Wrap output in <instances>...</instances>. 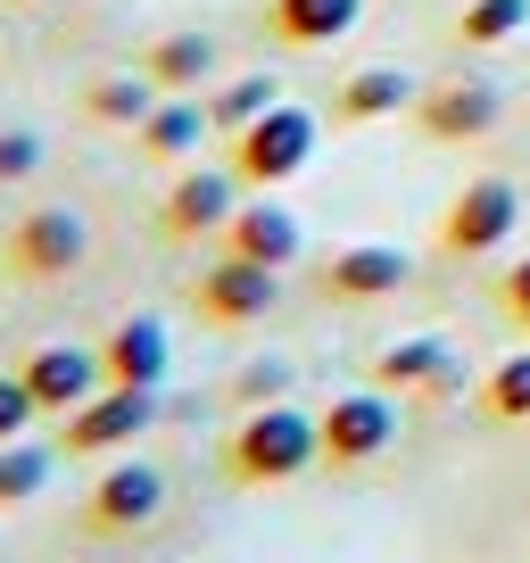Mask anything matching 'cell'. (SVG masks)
Returning <instances> with one entry per match:
<instances>
[{
  "mask_svg": "<svg viewBox=\"0 0 530 563\" xmlns=\"http://www.w3.org/2000/svg\"><path fill=\"white\" fill-rule=\"evenodd\" d=\"M166 365H175V349H166L158 316H124L117 332L100 340V373L124 382V389H166Z\"/></svg>",
  "mask_w": 530,
  "mask_h": 563,
  "instance_id": "9a60e30c",
  "label": "cell"
},
{
  "mask_svg": "<svg viewBox=\"0 0 530 563\" xmlns=\"http://www.w3.org/2000/svg\"><path fill=\"white\" fill-rule=\"evenodd\" d=\"M283 389H290V365H274V356H265V365H249L241 382H232V398H241V406H274Z\"/></svg>",
  "mask_w": 530,
  "mask_h": 563,
  "instance_id": "83f0119b",
  "label": "cell"
},
{
  "mask_svg": "<svg viewBox=\"0 0 530 563\" xmlns=\"http://www.w3.org/2000/svg\"><path fill=\"white\" fill-rule=\"evenodd\" d=\"M323 464V431L316 415H299V406H249L241 422L224 431V481L232 489H283V481L316 473Z\"/></svg>",
  "mask_w": 530,
  "mask_h": 563,
  "instance_id": "6da1fadb",
  "label": "cell"
},
{
  "mask_svg": "<svg viewBox=\"0 0 530 563\" xmlns=\"http://www.w3.org/2000/svg\"><path fill=\"white\" fill-rule=\"evenodd\" d=\"M473 406H481V422H530V349L497 356V365L481 373Z\"/></svg>",
  "mask_w": 530,
  "mask_h": 563,
  "instance_id": "ffe728a7",
  "label": "cell"
},
{
  "mask_svg": "<svg viewBox=\"0 0 530 563\" xmlns=\"http://www.w3.org/2000/svg\"><path fill=\"white\" fill-rule=\"evenodd\" d=\"M307 158H316V117L290 108V100H274L257 124L232 133V175H241L249 191H274V183L307 175Z\"/></svg>",
  "mask_w": 530,
  "mask_h": 563,
  "instance_id": "3957f363",
  "label": "cell"
},
{
  "mask_svg": "<svg viewBox=\"0 0 530 563\" xmlns=\"http://www.w3.org/2000/svg\"><path fill=\"white\" fill-rule=\"evenodd\" d=\"M199 316L216 323V332H241V323H265L274 316V299H283V274L274 265H249V257H216L208 274L191 282Z\"/></svg>",
  "mask_w": 530,
  "mask_h": 563,
  "instance_id": "ba28073f",
  "label": "cell"
},
{
  "mask_svg": "<svg viewBox=\"0 0 530 563\" xmlns=\"http://www.w3.org/2000/svg\"><path fill=\"white\" fill-rule=\"evenodd\" d=\"M373 389H423V398H456L464 389V365L448 356V340L415 332V340H389L373 356Z\"/></svg>",
  "mask_w": 530,
  "mask_h": 563,
  "instance_id": "5bb4252c",
  "label": "cell"
},
{
  "mask_svg": "<svg viewBox=\"0 0 530 563\" xmlns=\"http://www.w3.org/2000/svg\"><path fill=\"white\" fill-rule=\"evenodd\" d=\"M158 100H166V91L150 84V75H100V84L84 91V108H91V117H100V124H124V133H133V124H142Z\"/></svg>",
  "mask_w": 530,
  "mask_h": 563,
  "instance_id": "44dd1931",
  "label": "cell"
},
{
  "mask_svg": "<svg viewBox=\"0 0 530 563\" xmlns=\"http://www.w3.org/2000/svg\"><path fill=\"white\" fill-rule=\"evenodd\" d=\"M18 373H25V389H34V406H42V415H75V406H84L91 389H108L100 349H75V340H51V349H34Z\"/></svg>",
  "mask_w": 530,
  "mask_h": 563,
  "instance_id": "8fae6325",
  "label": "cell"
},
{
  "mask_svg": "<svg viewBox=\"0 0 530 563\" xmlns=\"http://www.w3.org/2000/svg\"><path fill=\"white\" fill-rule=\"evenodd\" d=\"M142 75L158 91H199L216 75V42L208 34H158V42H150V58H142Z\"/></svg>",
  "mask_w": 530,
  "mask_h": 563,
  "instance_id": "d6986e66",
  "label": "cell"
},
{
  "mask_svg": "<svg viewBox=\"0 0 530 563\" xmlns=\"http://www.w3.org/2000/svg\"><path fill=\"white\" fill-rule=\"evenodd\" d=\"M208 133H216V124H208V100H191V91H166V100L133 124V141H142L150 158H191Z\"/></svg>",
  "mask_w": 530,
  "mask_h": 563,
  "instance_id": "ac0fdd59",
  "label": "cell"
},
{
  "mask_svg": "<svg viewBox=\"0 0 530 563\" xmlns=\"http://www.w3.org/2000/svg\"><path fill=\"white\" fill-rule=\"evenodd\" d=\"M232 166L224 175H216V166H191V175H175V191H166V208H158V232L166 241H208V232H224L232 224V208H241V199H232Z\"/></svg>",
  "mask_w": 530,
  "mask_h": 563,
  "instance_id": "30bf717a",
  "label": "cell"
},
{
  "mask_svg": "<svg viewBox=\"0 0 530 563\" xmlns=\"http://www.w3.org/2000/svg\"><path fill=\"white\" fill-rule=\"evenodd\" d=\"M34 175H42V133L9 124V133H0V183H34Z\"/></svg>",
  "mask_w": 530,
  "mask_h": 563,
  "instance_id": "d4e9b609",
  "label": "cell"
},
{
  "mask_svg": "<svg viewBox=\"0 0 530 563\" xmlns=\"http://www.w3.org/2000/svg\"><path fill=\"white\" fill-rule=\"evenodd\" d=\"M356 18H365V0H265V25L290 51H332L340 34H356Z\"/></svg>",
  "mask_w": 530,
  "mask_h": 563,
  "instance_id": "2e32d148",
  "label": "cell"
},
{
  "mask_svg": "<svg viewBox=\"0 0 530 563\" xmlns=\"http://www.w3.org/2000/svg\"><path fill=\"white\" fill-rule=\"evenodd\" d=\"M522 25H530V0H473L456 18V34L473 42V51H489V42H514Z\"/></svg>",
  "mask_w": 530,
  "mask_h": 563,
  "instance_id": "cb8c5ba5",
  "label": "cell"
},
{
  "mask_svg": "<svg viewBox=\"0 0 530 563\" xmlns=\"http://www.w3.org/2000/svg\"><path fill=\"white\" fill-rule=\"evenodd\" d=\"M497 117H506V100H497V84H481V75H448V84H431L423 100H415V124H423L431 141H481V133H497Z\"/></svg>",
  "mask_w": 530,
  "mask_h": 563,
  "instance_id": "9c48e42d",
  "label": "cell"
},
{
  "mask_svg": "<svg viewBox=\"0 0 530 563\" xmlns=\"http://www.w3.org/2000/svg\"><path fill=\"white\" fill-rule=\"evenodd\" d=\"M316 431H323V473H365L398 440V406H389V389H349L316 415Z\"/></svg>",
  "mask_w": 530,
  "mask_h": 563,
  "instance_id": "5b68a950",
  "label": "cell"
},
{
  "mask_svg": "<svg viewBox=\"0 0 530 563\" xmlns=\"http://www.w3.org/2000/svg\"><path fill=\"white\" fill-rule=\"evenodd\" d=\"M274 100H283V84H274V75H241V84H224V91L208 100V124H216V133L232 141L241 124H257V117H265Z\"/></svg>",
  "mask_w": 530,
  "mask_h": 563,
  "instance_id": "7402d4cb",
  "label": "cell"
},
{
  "mask_svg": "<svg viewBox=\"0 0 530 563\" xmlns=\"http://www.w3.org/2000/svg\"><path fill=\"white\" fill-rule=\"evenodd\" d=\"M91 257V224L75 208H25L0 241V274L9 282H67Z\"/></svg>",
  "mask_w": 530,
  "mask_h": 563,
  "instance_id": "7a4b0ae2",
  "label": "cell"
},
{
  "mask_svg": "<svg viewBox=\"0 0 530 563\" xmlns=\"http://www.w3.org/2000/svg\"><path fill=\"white\" fill-rule=\"evenodd\" d=\"M522 224V199H514L506 175H473L456 199H448V224H440V249L448 257H489V249L514 241Z\"/></svg>",
  "mask_w": 530,
  "mask_h": 563,
  "instance_id": "8992f818",
  "label": "cell"
},
{
  "mask_svg": "<svg viewBox=\"0 0 530 563\" xmlns=\"http://www.w3.org/2000/svg\"><path fill=\"white\" fill-rule=\"evenodd\" d=\"M166 514V473L158 464H108L84 497V530L91 539H133Z\"/></svg>",
  "mask_w": 530,
  "mask_h": 563,
  "instance_id": "52a82bcc",
  "label": "cell"
},
{
  "mask_svg": "<svg viewBox=\"0 0 530 563\" xmlns=\"http://www.w3.org/2000/svg\"><path fill=\"white\" fill-rule=\"evenodd\" d=\"M158 422V389H91L75 415H58V456H117V448H133Z\"/></svg>",
  "mask_w": 530,
  "mask_h": 563,
  "instance_id": "277c9868",
  "label": "cell"
},
{
  "mask_svg": "<svg viewBox=\"0 0 530 563\" xmlns=\"http://www.w3.org/2000/svg\"><path fill=\"white\" fill-rule=\"evenodd\" d=\"M497 316H506L514 332H530V257H514L506 274H497Z\"/></svg>",
  "mask_w": 530,
  "mask_h": 563,
  "instance_id": "4316f807",
  "label": "cell"
},
{
  "mask_svg": "<svg viewBox=\"0 0 530 563\" xmlns=\"http://www.w3.org/2000/svg\"><path fill=\"white\" fill-rule=\"evenodd\" d=\"M42 406H34V389H25V373H0V448L9 440H25V422H34Z\"/></svg>",
  "mask_w": 530,
  "mask_h": 563,
  "instance_id": "484cf974",
  "label": "cell"
},
{
  "mask_svg": "<svg viewBox=\"0 0 530 563\" xmlns=\"http://www.w3.org/2000/svg\"><path fill=\"white\" fill-rule=\"evenodd\" d=\"M415 100H423V91H415L407 67H356L349 84L332 91V117L340 124H382V117H407Z\"/></svg>",
  "mask_w": 530,
  "mask_h": 563,
  "instance_id": "e0dca14e",
  "label": "cell"
},
{
  "mask_svg": "<svg viewBox=\"0 0 530 563\" xmlns=\"http://www.w3.org/2000/svg\"><path fill=\"white\" fill-rule=\"evenodd\" d=\"M51 448H25V440H9L0 448V506H25V497H42L51 489Z\"/></svg>",
  "mask_w": 530,
  "mask_h": 563,
  "instance_id": "603a6c76",
  "label": "cell"
},
{
  "mask_svg": "<svg viewBox=\"0 0 530 563\" xmlns=\"http://www.w3.org/2000/svg\"><path fill=\"white\" fill-rule=\"evenodd\" d=\"M299 216L283 208V199H241L232 208V224H224V257H249V265H299Z\"/></svg>",
  "mask_w": 530,
  "mask_h": 563,
  "instance_id": "4fadbf2b",
  "label": "cell"
},
{
  "mask_svg": "<svg viewBox=\"0 0 530 563\" xmlns=\"http://www.w3.org/2000/svg\"><path fill=\"white\" fill-rule=\"evenodd\" d=\"M407 249H389V241H356V249H332V257H323V299H389V290H407Z\"/></svg>",
  "mask_w": 530,
  "mask_h": 563,
  "instance_id": "7c38bea8",
  "label": "cell"
}]
</instances>
